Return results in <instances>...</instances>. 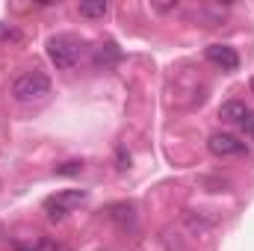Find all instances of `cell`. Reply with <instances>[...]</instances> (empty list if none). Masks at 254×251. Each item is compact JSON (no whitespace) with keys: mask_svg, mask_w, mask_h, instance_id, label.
<instances>
[{"mask_svg":"<svg viewBox=\"0 0 254 251\" xmlns=\"http://www.w3.org/2000/svg\"><path fill=\"white\" fill-rule=\"evenodd\" d=\"M48 95H51V77L42 71H27V74L15 77V83H12V98L18 104H33Z\"/></svg>","mask_w":254,"mask_h":251,"instance_id":"obj_1","label":"cell"},{"mask_svg":"<svg viewBox=\"0 0 254 251\" xmlns=\"http://www.w3.org/2000/svg\"><path fill=\"white\" fill-rule=\"evenodd\" d=\"M48 57H51V63L57 65L60 71H68L80 60V42L74 36H65V33L51 36L48 39Z\"/></svg>","mask_w":254,"mask_h":251,"instance_id":"obj_2","label":"cell"},{"mask_svg":"<svg viewBox=\"0 0 254 251\" xmlns=\"http://www.w3.org/2000/svg\"><path fill=\"white\" fill-rule=\"evenodd\" d=\"M86 198H89V195H86L83 189H63V192H57V195H51V198L45 201V213H48L51 222H63L65 216H68L74 207H80Z\"/></svg>","mask_w":254,"mask_h":251,"instance_id":"obj_3","label":"cell"},{"mask_svg":"<svg viewBox=\"0 0 254 251\" xmlns=\"http://www.w3.org/2000/svg\"><path fill=\"white\" fill-rule=\"evenodd\" d=\"M207 151H210L213 157H243V154H249L246 142H240V139L231 136V133H213V136L207 139Z\"/></svg>","mask_w":254,"mask_h":251,"instance_id":"obj_4","label":"cell"},{"mask_svg":"<svg viewBox=\"0 0 254 251\" xmlns=\"http://www.w3.org/2000/svg\"><path fill=\"white\" fill-rule=\"evenodd\" d=\"M204 57H207V63H213L216 68H222V71H237L240 68V54L231 45H210L204 51Z\"/></svg>","mask_w":254,"mask_h":251,"instance_id":"obj_5","label":"cell"},{"mask_svg":"<svg viewBox=\"0 0 254 251\" xmlns=\"http://www.w3.org/2000/svg\"><path fill=\"white\" fill-rule=\"evenodd\" d=\"M252 110L243 104V101H225L222 107H219V119L222 122H231V125H243V119L249 116Z\"/></svg>","mask_w":254,"mask_h":251,"instance_id":"obj_6","label":"cell"},{"mask_svg":"<svg viewBox=\"0 0 254 251\" xmlns=\"http://www.w3.org/2000/svg\"><path fill=\"white\" fill-rule=\"evenodd\" d=\"M119 57H122V54H119V48H116L113 42H104V45H98V48H95V57H92V60H95L98 68H101V65L119 63Z\"/></svg>","mask_w":254,"mask_h":251,"instance_id":"obj_7","label":"cell"},{"mask_svg":"<svg viewBox=\"0 0 254 251\" xmlns=\"http://www.w3.org/2000/svg\"><path fill=\"white\" fill-rule=\"evenodd\" d=\"M187 225H190V231L192 234H198V237H204V234H210L213 231V219H207V216H201V213H187Z\"/></svg>","mask_w":254,"mask_h":251,"instance_id":"obj_8","label":"cell"},{"mask_svg":"<svg viewBox=\"0 0 254 251\" xmlns=\"http://www.w3.org/2000/svg\"><path fill=\"white\" fill-rule=\"evenodd\" d=\"M77 9H80L83 18H104L110 12V3H104V0H98V3H80Z\"/></svg>","mask_w":254,"mask_h":251,"instance_id":"obj_9","label":"cell"},{"mask_svg":"<svg viewBox=\"0 0 254 251\" xmlns=\"http://www.w3.org/2000/svg\"><path fill=\"white\" fill-rule=\"evenodd\" d=\"M80 172H83V163H77V160L57 166V175H60V178H74V175H80Z\"/></svg>","mask_w":254,"mask_h":251,"instance_id":"obj_10","label":"cell"},{"mask_svg":"<svg viewBox=\"0 0 254 251\" xmlns=\"http://www.w3.org/2000/svg\"><path fill=\"white\" fill-rule=\"evenodd\" d=\"M201 184H207V187H216L213 192H225V189H228V181H225V178H204Z\"/></svg>","mask_w":254,"mask_h":251,"instance_id":"obj_11","label":"cell"},{"mask_svg":"<svg viewBox=\"0 0 254 251\" xmlns=\"http://www.w3.org/2000/svg\"><path fill=\"white\" fill-rule=\"evenodd\" d=\"M243 133H246V136H249V139H254V113H249V116H246V119H243Z\"/></svg>","mask_w":254,"mask_h":251,"instance_id":"obj_12","label":"cell"},{"mask_svg":"<svg viewBox=\"0 0 254 251\" xmlns=\"http://www.w3.org/2000/svg\"><path fill=\"white\" fill-rule=\"evenodd\" d=\"M127 166H130V154H125V148H119V169L125 172Z\"/></svg>","mask_w":254,"mask_h":251,"instance_id":"obj_13","label":"cell"},{"mask_svg":"<svg viewBox=\"0 0 254 251\" xmlns=\"http://www.w3.org/2000/svg\"><path fill=\"white\" fill-rule=\"evenodd\" d=\"M0 39H18V33H15L12 27H3V24H0Z\"/></svg>","mask_w":254,"mask_h":251,"instance_id":"obj_14","label":"cell"},{"mask_svg":"<svg viewBox=\"0 0 254 251\" xmlns=\"http://www.w3.org/2000/svg\"><path fill=\"white\" fill-rule=\"evenodd\" d=\"M154 9L157 12H172V9H178V3H154Z\"/></svg>","mask_w":254,"mask_h":251,"instance_id":"obj_15","label":"cell"},{"mask_svg":"<svg viewBox=\"0 0 254 251\" xmlns=\"http://www.w3.org/2000/svg\"><path fill=\"white\" fill-rule=\"evenodd\" d=\"M15 251H39V249H36V246H33V249H30V246H15Z\"/></svg>","mask_w":254,"mask_h":251,"instance_id":"obj_16","label":"cell"},{"mask_svg":"<svg viewBox=\"0 0 254 251\" xmlns=\"http://www.w3.org/2000/svg\"><path fill=\"white\" fill-rule=\"evenodd\" d=\"M252 92H254V77H252Z\"/></svg>","mask_w":254,"mask_h":251,"instance_id":"obj_17","label":"cell"}]
</instances>
